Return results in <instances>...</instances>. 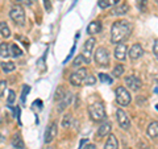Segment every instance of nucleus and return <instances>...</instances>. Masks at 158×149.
<instances>
[{"instance_id": "dca6fc26", "label": "nucleus", "mask_w": 158, "mask_h": 149, "mask_svg": "<svg viewBox=\"0 0 158 149\" xmlns=\"http://www.w3.org/2000/svg\"><path fill=\"white\" fill-rule=\"evenodd\" d=\"M104 149H118V141L115 135H108Z\"/></svg>"}, {"instance_id": "a19ab883", "label": "nucleus", "mask_w": 158, "mask_h": 149, "mask_svg": "<svg viewBox=\"0 0 158 149\" xmlns=\"http://www.w3.org/2000/svg\"><path fill=\"white\" fill-rule=\"evenodd\" d=\"M48 149H52V148H48Z\"/></svg>"}, {"instance_id": "4c0bfd02", "label": "nucleus", "mask_w": 158, "mask_h": 149, "mask_svg": "<svg viewBox=\"0 0 158 149\" xmlns=\"http://www.w3.org/2000/svg\"><path fill=\"white\" fill-rule=\"evenodd\" d=\"M140 2H146V0H140Z\"/></svg>"}, {"instance_id": "6ab92c4d", "label": "nucleus", "mask_w": 158, "mask_h": 149, "mask_svg": "<svg viewBox=\"0 0 158 149\" xmlns=\"http://www.w3.org/2000/svg\"><path fill=\"white\" fill-rule=\"evenodd\" d=\"M0 34H2L4 38H8L11 36V29H9L8 24L6 21H0Z\"/></svg>"}, {"instance_id": "f8f14e48", "label": "nucleus", "mask_w": 158, "mask_h": 149, "mask_svg": "<svg viewBox=\"0 0 158 149\" xmlns=\"http://www.w3.org/2000/svg\"><path fill=\"white\" fill-rule=\"evenodd\" d=\"M111 130H112V124L111 121H104V123H102L100 124V127H99V130H98V136L99 137H106L108 136L111 133Z\"/></svg>"}, {"instance_id": "58836bf2", "label": "nucleus", "mask_w": 158, "mask_h": 149, "mask_svg": "<svg viewBox=\"0 0 158 149\" xmlns=\"http://www.w3.org/2000/svg\"><path fill=\"white\" fill-rule=\"evenodd\" d=\"M156 108H157V110H158V104H157V106H156Z\"/></svg>"}, {"instance_id": "cd10ccee", "label": "nucleus", "mask_w": 158, "mask_h": 149, "mask_svg": "<svg viewBox=\"0 0 158 149\" xmlns=\"http://www.w3.org/2000/svg\"><path fill=\"white\" fill-rule=\"evenodd\" d=\"M65 95H66L65 88H63V87H58L56 90V96H54V99H56V100H61V99Z\"/></svg>"}, {"instance_id": "412c9836", "label": "nucleus", "mask_w": 158, "mask_h": 149, "mask_svg": "<svg viewBox=\"0 0 158 149\" xmlns=\"http://www.w3.org/2000/svg\"><path fill=\"white\" fill-rule=\"evenodd\" d=\"M12 145L16 149H24V141L20 135H15L12 137Z\"/></svg>"}, {"instance_id": "aec40b11", "label": "nucleus", "mask_w": 158, "mask_h": 149, "mask_svg": "<svg viewBox=\"0 0 158 149\" xmlns=\"http://www.w3.org/2000/svg\"><path fill=\"white\" fill-rule=\"evenodd\" d=\"M120 2V0H99V7H100L102 9H106L108 7H113L116 6V4Z\"/></svg>"}, {"instance_id": "9d476101", "label": "nucleus", "mask_w": 158, "mask_h": 149, "mask_svg": "<svg viewBox=\"0 0 158 149\" xmlns=\"http://www.w3.org/2000/svg\"><path fill=\"white\" fill-rule=\"evenodd\" d=\"M128 54H129V58L132 59V61H137V59H140L142 57L144 49H142V46L140 45V44H135V45H132V48L129 49Z\"/></svg>"}, {"instance_id": "b1692460", "label": "nucleus", "mask_w": 158, "mask_h": 149, "mask_svg": "<svg viewBox=\"0 0 158 149\" xmlns=\"http://www.w3.org/2000/svg\"><path fill=\"white\" fill-rule=\"evenodd\" d=\"M23 54V52H21V49H20L16 44H12L11 45V56H13V57H20Z\"/></svg>"}, {"instance_id": "473e14b6", "label": "nucleus", "mask_w": 158, "mask_h": 149, "mask_svg": "<svg viewBox=\"0 0 158 149\" xmlns=\"http://www.w3.org/2000/svg\"><path fill=\"white\" fill-rule=\"evenodd\" d=\"M153 54H154V57L158 59V40H156L154 44H153Z\"/></svg>"}, {"instance_id": "2eb2a0df", "label": "nucleus", "mask_w": 158, "mask_h": 149, "mask_svg": "<svg viewBox=\"0 0 158 149\" xmlns=\"http://www.w3.org/2000/svg\"><path fill=\"white\" fill-rule=\"evenodd\" d=\"M71 99H73V95H71V94L70 92H66V95L65 96H63L62 99H61V100H59V104H58V111L59 112H62L63 110H65V108L69 106V104H70L71 103Z\"/></svg>"}, {"instance_id": "f03ea898", "label": "nucleus", "mask_w": 158, "mask_h": 149, "mask_svg": "<svg viewBox=\"0 0 158 149\" xmlns=\"http://www.w3.org/2000/svg\"><path fill=\"white\" fill-rule=\"evenodd\" d=\"M88 115L94 121H103L106 119V108L103 106V103L100 102H96V103H92L90 107H88Z\"/></svg>"}, {"instance_id": "6e6552de", "label": "nucleus", "mask_w": 158, "mask_h": 149, "mask_svg": "<svg viewBox=\"0 0 158 149\" xmlns=\"http://www.w3.org/2000/svg\"><path fill=\"white\" fill-rule=\"evenodd\" d=\"M94 46H95V38H94V37L88 38L87 41L85 42V45H83V53H82V56H83V58H85L86 63H90L91 62V53H92Z\"/></svg>"}, {"instance_id": "c85d7f7f", "label": "nucleus", "mask_w": 158, "mask_h": 149, "mask_svg": "<svg viewBox=\"0 0 158 149\" xmlns=\"http://www.w3.org/2000/svg\"><path fill=\"white\" fill-rule=\"evenodd\" d=\"M123 74H124V66L123 65H117L115 69H113V75H115L116 78L121 77Z\"/></svg>"}, {"instance_id": "ea45409f", "label": "nucleus", "mask_w": 158, "mask_h": 149, "mask_svg": "<svg viewBox=\"0 0 158 149\" xmlns=\"http://www.w3.org/2000/svg\"><path fill=\"white\" fill-rule=\"evenodd\" d=\"M16 2H21V0H16Z\"/></svg>"}, {"instance_id": "7c9ffc66", "label": "nucleus", "mask_w": 158, "mask_h": 149, "mask_svg": "<svg viewBox=\"0 0 158 149\" xmlns=\"http://www.w3.org/2000/svg\"><path fill=\"white\" fill-rule=\"evenodd\" d=\"M6 88H7V82L6 81H0V98L4 96V94H6Z\"/></svg>"}, {"instance_id": "5701e85b", "label": "nucleus", "mask_w": 158, "mask_h": 149, "mask_svg": "<svg viewBox=\"0 0 158 149\" xmlns=\"http://www.w3.org/2000/svg\"><path fill=\"white\" fill-rule=\"evenodd\" d=\"M2 69H3V71L9 73V71H13L15 69H16V65H15L13 62H3L2 63Z\"/></svg>"}, {"instance_id": "f3484780", "label": "nucleus", "mask_w": 158, "mask_h": 149, "mask_svg": "<svg viewBox=\"0 0 158 149\" xmlns=\"http://www.w3.org/2000/svg\"><path fill=\"white\" fill-rule=\"evenodd\" d=\"M146 133L149 137H158V121L150 123L146 130Z\"/></svg>"}, {"instance_id": "e433bc0d", "label": "nucleus", "mask_w": 158, "mask_h": 149, "mask_svg": "<svg viewBox=\"0 0 158 149\" xmlns=\"http://www.w3.org/2000/svg\"><path fill=\"white\" fill-rule=\"evenodd\" d=\"M3 141H4V137H3L2 135H0V143H3Z\"/></svg>"}, {"instance_id": "9b49d317", "label": "nucleus", "mask_w": 158, "mask_h": 149, "mask_svg": "<svg viewBox=\"0 0 158 149\" xmlns=\"http://www.w3.org/2000/svg\"><path fill=\"white\" fill-rule=\"evenodd\" d=\"M57 131H58V128H57V123L56 121H53L50 126L48 127V130L45 132V143L49 144V143H52L54 140V137L57 136Z\"/></svg>"}, {"instance_id": "c9c22d12", "label": "nucleus", "mask_w": 158, "mask_h": 149, "mask_svg": "<svg viewBox=\"0 0 158 149\" xmlns=\"http://www.w3.org/2000/svg\"><path fill=\"white\" fill-rule=\"evenodd\" d=\"M82 149H96V147L94 145V144H87V145L85 148H82Z\"/></svg>"}, {"instance_id": "1a4fd4ad", "label": "nucleus", "mask_w": 158, "mask_h": 149, "mask_svg": "<svg viewBox=\"0 0 158 149\" xmlns=\"http://www.w3.org/2000/svg\"><path fill=\"white\" fill-rule=\"evenodd\" d=\"M125 84L131 88L132 91H137L138 88L141 87L142 83H141V79L138 78L137 75H128L125 78Z\"/></svg>"}, {"instance_id": "20e7f679", "label": "nucleus", "mask_w": 158, "mask_h": 149, "mask_svg": "<svg viewBox=\"0 0 158 149\" xmlns=\"http://www.w3.org/2000/svg\"><path fill=\"white\" fill-rule=\"evenodd\" d=\"M116 102L120 104V106H123V107L129 106V103H131V94H129V91H128L124 86H120V87L116 88Z\"/></svg>"}, {"instance_id": "ddd939ff", "label": "nucleus", "mask_w": 158, "mask_h": 149, "mask_svg": "<svg viewBox=\"0 0 158 149\" xmlns=\"http://www.w3.org/2000/svg\"><path fill=\"white\" fill-rule=\"evenodd\" d=\"M102 32V23L98 21V20H95V21H91L90 24H88L87 27V33L91 34V36H94V34H98Z\"/></svg>"}, {"instance_id": "72a5a7b5", "label": "nucleus", "mask_w": 158, "mask_h": 149, "mask_svg": "<svg viewBox=\"0 0 158 149\" xmlns=\"http://www.w3.org/2000/svg\"><path fill=\"white\" fill-rule=\"evenodd\" d=\"M44 4H45V8H46V11H48V12H50V11H52L50 2H49V0H44Z\"/></svg>"}, {"instance_id": "39448f33", "label": "nucleus", "mask_w": 158, "mask_h": 149, "mask_svg": "<svg viewBox=\"0 0 158 149\" xmlns=\"http://www.w3.org/2000/svg\"><path fill=\"white\" fill-rule=\"evenodd\" d=\"M9 16L11 19L13 20V23L16 24V25H24V21H25V12H24L23 7L20 6H15L12 7L11 12H9Z\"/></svg>"}, {"instance_id": "bb28decb", "label": "nucleus", "mask_w": 158, "mask_h": 149, "mask_svg": "<svg viewBox=\"0 0 158 149\" xmlns=\"http://www.w3.org/2000/svg\"><path fill=\"white\" fill-rule=\"evenodd\" d=\"M95 82H96V78L92 75V74H87V77L85 78V84H87V86H94L95 84Z\"/></svg>"}, {"instance_id": "0eeeda50", "label": "nucleus", "mask_w": 158, "mask_h": 149, "mask_svg": "<svg viewBox=\"0 0 158 149\" xmlns=\"http://www.w3.org/2000/svg\"><path fill=\"white\" fill-rule=\"evenodd\" d=\"M116 117H117V123H118V126H120L123 130H129V127H131V119L129 116L127 115V112L125 111H123L121 108H118V110L116 111Z\"/></svg>"}, {"instance_id": "f704fd0d", "label": "nucleus", "mask_w": 158, "mask_h": 149, "mask_svg": "<svg viewBox=\"0 0 158 149\" xmlns=\"http://www.w3.org/2000/svg\"><path fill=\"white\" fill-rule=\"evenodd\" d=\"M29 91V87H24V92H23V96H21V100H23V103L25 102V94Z\"/></svg>"}, {"instance_id": "7ed1b4c3", "label": "nucleus", "mask_w": 158, "mask_h": 149, "mask_svg": "<svg viewBox=\"0 0 158 149\" xmlns=\"http://www.w3.org/2000/svg\"><path fill=\"white\" fill-rule=\"evenodd\" d=\"M95 62L100 67H108L110 65V54L106 48H98L95 52Z\"/></svg>"}, {"instance_id": "2f4dec72", "label": "nucleus", "mask_w": 158, "mask_h": 149, "mask_svg": "<svg viewBox=\"0 0 158 149\" xmlns=\"http://www.w3.org/2000/svg\"><path fill=\"white\" fill-rule=\"evenodd\" d=\"M15 99H16V94H15V91L13 90H9V92H8V103L9 104H12L13 102H15Z\"/></svg>"}, {"instance_id": "4468645a", "label": "nucleus", "mask_w": 158, "mask_h": 149, "mask_svg": "<svg viewBox=\"0 0 158 149\" xmlns=\"http://www.w3.org/2000/svg\"><path fill=\"white\" fill-rule=\"evenodd\" d=\"M115 57L118 61H124L127 57V46L125 44H117V46L115 49Z\"/></svg>"}, {"instance_id": "f257e3e1", "label": "nucleus", "mask_w": 158, "mask_h": 149, "mask_svg": "<svg viewBox=\"0 0 158 149\" xmlns=\"http://www.w3.org/2000/svg\"><path fill=\"white\" fill-rule=\"evenodd\" d=\"M132 25L127 20H118L115 21L111 28V42L113 44H121L131 36Z\"/></svg>"}, {"instance_id": "a878e982", "label": "nucleus", "mask_w": 158, "mask_h": 149, "mask_svg": "<svg viewBox=\"0 0 158 149\" xmlns=\"http://www.w3.org/2000/svg\"><path fill=\"white\" fill-rule=\"evenodd\" d=\"M99 79H100V82L107 83V84H112V82H113V79L110 75H107V74H103V73L99 74Z\"/></svg>"}, {"instance_id": "c756f323", "label": "nucleus", "mask_w": 158, "mask_h": 149, "mask_svg": "<svg viewBox=\"0 0 158 149\" xmlns=\"http://www.w3.org/2000/svg\"><path fill=\"white\" fill-rule=\"evenodd\" d=\"M83 62H86V61H85V58H83V56L81 54V56L75 57V59H74V63H73V65L75 66V67H79V66H81Z\"/></svg>"}, {"instance_id": "423d86ee", "label": "nucleus", "mask_w": 158, "mask_h": 149, "mask_svg": "<svg viewBox=\"0 0 158 149\" xmlns=\"http://www.w3.org/2000/svg\"><path fill=\"white\" fill-rule=\"evenodd\" d=\"M87 74H88L87 69H85V67L78 69L77 71H74L70 75V83L73 86H81V84L85 82V78L87 77Z\"/></svg>"}, {"instance_id": "4be33fe9", "label": "nucleus", "mask_w": 158, "mask_h": 149, "mask_svg": "<svg viewBox=\"0 0 158 149\" xmlns=\"http://www.w3.org/2000/svg\"><path fill=\"white\" fill-rule=\"evenodd\" d=\"M128 9H129V7L127 6V4H121L120 7L115 8L112 11V15H116V16H120V15H125L128 12Z\"/></svg>"}, {"instance_id": "a211bd4d", "label": "nucleus", "mask_w": 158, "mask_h": 149, "mask_svg": "<svg viewBox=\"0 0 158 149\" xmlns=\"http://www.w3.org/2000/svg\"><path fill=\"white\" fill-rule=\"evenodd\" d=\"M9 56H11V46L7 42H2L0 44V57L8 58Z\"/></svg>"}, {"instance_id": "393cba45", "label": "nucleus", "mask_w": 158, "mask_h": 149, "mask_svg": "<svg viewBox=\"0 0 158 149\" xmlns=\"http://www.w3.org/2000/svg\"><path fill=\"white\" fill-rule=\"evenodd\" d=\"M71 120H73V116L70 115V113L65 115V116H63V119H62V127L63 128H69L71 126Z\"/></svg>"}]
</instances>
